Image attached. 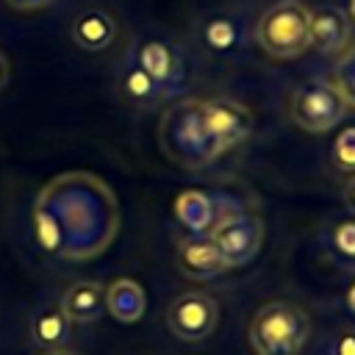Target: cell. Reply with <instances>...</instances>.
Returning <instances> with one entry per match:
<instances>
[{
    "mask_svg": "<svg viewBox=\"0 0 355 355\" xmlns=\"http://www.w3.org/2000/svg\"><path fill=\"white\" fill-rule=\"evenodd\" d=\"M175 261L180 275H186L189 280H211L222 272H227V261L222 258V252L216 250V244L211 241L208 233H191L183 236L178 241L175 250Z\"/></svg>",
    "mask_w": 355,
    "mask_h": 355,
    "instance_id": "obj_11",
    "label": "cell"
},
{
    "mask_svg": "<svg viewBox=\"0 0 355 355\" xmlns=\"http://www.w3.org/2000/svg\"><path fill=\"white\" fill-rule=\"evenodd\" d=\"M308 333L311 319L297 302L272 300L252 313L247 338L255 355H300Z\"/></svg>",
    "mask_w": 355,
    "mask_h": 355,
    "instance_id": "obj_3",
    "label": "cell"
},
{
    "mask_svg": "<svg viewBox=\"0 0 355 355\" xmlns=\"http://www.w3.org/2000/svg\"><path fill=\"white\" fill-rule=\"evenodd\" d=\"M14 11H39V8H47L53 0H6Z\"/></svg>",
    "mask_w": 355,
    "mask_h": 355,
    "instance_id": "obj_23",
    "label": "cell"
},
{
    "mask_svg": "<svg viewBox=\"0 0 355 355\" xmlns=\"http://www.w3.org/2000/svg\"><path fill=\"white\" fill-rule=\"evenodd\" d=\"M175 216L191 233H211L214 227V200L200 189H186L175 200Z\"/></svg>",
    "mask_w": 355,
    "mask_h": 355,
    "instance_id": "obj_18",
    "label": "cell"
},
{
    "mask_svg": "<svg viewBox=\"0 0 355 355\" xmlns=\"http://www.w3.org/2000/svg\"><path fill=\"white\" fill-rule=\"evenodd\" d=\"M308 39L322 55H341L352 42L349 14L330 3L308 11Z\"/></svg>",
    "mask_w": 355,
    "mask_h": 355,
    "instance_id": "obj_10",
    "label": "cell"
},
{
    "mask_svg": "<svg viewBox=\"0 0 355 355\" xmlns=\"http://www.w3.org/2000/svg\"><path fill=\"white\" fill-rule=\"evenodd\" d=\"M8 83V61H6V55L0 53V89Z\"/></svg>",
    "mask_w": 355,
    "mask_h": 355,
    "instance_id": "obj_25",
    "label": "cell"
},
{
    "mask_svg": "<svg viewBox=\"0 0 355 355\" xmlns=\"http://www.w3.org/2000/svg\"><path fill=\"white\" fill-rule=\"evenodd\" d=\"M330 83L338 92V97L344 100V105L347 108H355V67L338 61L336 69H333V80Z\"/></svg>",
    "mask_w": 355,
    "mask_h": 355,
    "instance_id": "obj_21",
    "label": "cell"
},
{
    "mask_svg": "<svg viewBox=\"0 0 355 355\" xmlns=\"http://www.w3.org/2000/svg\"><path fill=\"white\" fill-rule=\"evenodd\" d=\"M344 205H347V211L355 216V178L344 186Z\"/></svg>",
    "mask_w": 355,
    "mask_h": 355,
    "instance_id": "obj_24",
    "label": "cell"
},
{
    "mask_svg": "<svg viewBox=\"0 0 355 355\" xmlns=\"http://www.w3.org/2000/svg\"><path fill=\"white\" fill-rule=\"evenodd\" d=\"M338 61H344V64H352V67H355V44H349V47L338 55Z\"/></svg>",
    "mask_w": 355,
    "mask_h": 355,
    "instance_id": "obj_26",
    "label": "cell"
},
{
    "mask_svg": "<svg viewBox=\"0 0 355 355\" xmlns=\"http://www.w3.org/2000/svg\"><path fill=\"white\" fill-rule=\"evenodd\" d=\"M347 114L344 100L333 89L330 80L313 78L300 83L288 97V116L297 128L308 133H327L333 130Z\"/></svg>",
    "mask_w": 355,
    "mask_h": 355,
    "instance_id": "obj_5",
    "label": "cell"
},
{
    "mask_svg": "<svg viewBox=\"0 0 355 355\" xmlns=\"http://www.w3.org/2000/svg\"><path fill=\"white\" fill-rule=\"evenodd\" d=\"M208 236L216 244V250L222 252V258L227 261V266L236 269V266L250 263L258 255V250L263 244V222H261V216L244 211V214H236V216L214 225Z\"/></svg>",
    "mask_w": 355,
    "mask_h": 355,
    "instance_id": "obj_9",
    "label": "cell"
},
{
    "mask_svg": "<svg viewBox=\"0 0 355 355\" xmlns=\"http://www.w3.org/2000/svg\"><path fill=\"white\" fill-rule=\"evenodd\" d=\"M122 94L128 97V103H133L136 108H155L164 100H169V94L164 92L161 83H155L133 58H128L125 69H122Z\"/></svg>",
    "mask_w": 355,
    "mask_h": 355,
    "instance_id": "obj_17",
    "label": "cell"
},
{
    "mask_svg": "<svg viewBox=\"0 0 355 355\" xmlns=\"http://www.w3.org/2000/svg\"><path fill=\"white\" fill-rule=\"evenodd\" d=\"M324 250L327 255L344 266V269H355V216H344L338 222H333L324 233Z\"/></svg>",
    "mask_w": 355,
    "mask_h": 355,
    "instance_id": "obj_19",
    "label": "cell"
},
{
    "mask_svg": "<svg viewBox=\"0 0 355 355\" xmlns=\"http://www.w3.org/2000/svg\"><path fill=\"white\" fill-rule=\"evenodd\" d=\"M44 355H80V352H75V349H69V347H61V349H47Z\"/></svg>",
    "mask_w": 355,
    "mask_h": 355,
    "instance_id": "obj_27",
    "label": "cell"
},
{
    "mask_svg": "<svg viewBox=\"0 0 355 355\" xmlns=\"http://www.w3.org/2000/svg\"><path fill=\"white\" fill-rule=\"evenodd\" d=\"M144 308H147V297L136 280L119 277L111 286H105V311L116 322H125V324L139 322L144 316Z\"/></svg>",
    "mask_w": 355,
    "mask_h": 355,
    "instance_id": "obj_16",
    "label": "cell"
},
{
    "mask_svg": "<svg viewBox=\"0 0 355 355\" xmlns=\"http://www.w3.org/2000/svg\"><path fill=\"white\" fill-rule=\"evenodd\" d=\"M200 116H202V125H205L208 136L222 150V155L227 150H233L236 144L247 141L250 133H252V114H250V108L241 105L233 97L200 100Z\"/></svg>",
    "mask_w": 355,
    "mask_h": 355,
    "instance_id": "obj_8",
    "label": "cell"
},
{
    "mask_svg": "<svg viewBox=\"0 0 355 355\" xmlns=\"http://www.w3.org/2000/svg\"><path fill=\"white\" fill-rule=\"evenodd\" d=\"M33 230L42 250L69 261H89L105 252L119 230L116 197L92 172L58 175L33 205Z\"/></svg>",
    "mask_w": 355,
    "mask_h": 355,
    "instance_id": "obj_1",
    "label": "cell"
},
{
    "mask_svg": "<svg viewBox=\"0 0 355 355\" xmlns=\"http://www.w3.org/2000/svg\"><path fill=\"white\" fill-rule=\"evenodd\" d=\"M58 305L69 322H78V324L97 322L105 311V288L97 280H78L64 291Z\"/></svg>",
    "mask_w": 355,
    "mask_h": 355,
    "instance_id": "obj_14",
    "label": "cell"
},
{
    "mask_svg": "<svg viewBox=\"0 0 355 355\" xmlns=\"http://www.w3.org/2000/svg\"><path fill=\"white\" fill-rule=\"evenodd\" d=\"M347 305H349V308L355 311V283H352V288L347 291Z\"/></svg>",
    "mask_w": 355,
    "mask_h": 355,
    "instance_id": "obj_28",
    "label": "cell"
},
{
    "mask_svg": "<svg viewBox=\"0 0 355 355\" xmlns=\"http://www.w3.org/2000/svg\"><path fill=\"white\" fill-rule=\"evenodd\" d=\"M130 58L155 83H161L169 97H175L180 92V86L186 83V58H183V50L172 39H166V36H147V39L136 42Z\"/></svg>",
    "mask_w": 355,
    "mask_h": 355,
    "instance_id": "obj_6",
    "label": "cell"
},
{
    "mask_svg": "<svg viewBox=\"0 0 355 355\" xmlns=\"http://www.w3.org/2000/svg\"><path fill=\"white\" fill-rule=\"evenodd\" d=\"M31 338L36 347L47 349H61L72 338V322L61 311V305H42L33 319H31Z\"/></svg>",
    "mask_w": 355,
    "mask_h": 355,
    "instance_id": "obj_15",
    "label": "cell"
},
{
    "mask_svg": "<svg viewBox=\"0 0 355 355\" xmlns=\"http://www.w3.org/2000/svg\"><path fill=\"white\" fill-rule=\"evenodd\" d=\"M333 164L336 169L355 175V125L344 128L333 141Z\"/></svg>",
    "mask_w": 355,
    "mask_h": 355,
    "instance_id": "obj_20",
    "label": "cell"
},
{
    "mask_svg": "<svg viewBox=\"0 0 355 355\" xmlns=\"http://www.w3.org/2000/svg\"><path fill=\"white\" fill-rule=\"evenodd\" d=\"M308 6L300 0H280L269 6L255 22V42L272 58H297L311 47Z\"/></svg>",
    "mask_w": 355,
    "mask_h": 355,
    "instance_id": "obj_4",
    "label": "cell"
},
{
    "mask_svg": "<svg viewBox=\"0 0 355 355\" xmlns=\"http://www.w3.org/2000/svg\"><path fill=\"white\" fill-rule=\"evenodd\" d=\"M72 42L86 50V53H103L114 44L116 39V22L108 11L103 8H89V11H80L75 19H72Z\"/></svg>",
    "mask_w": 355,
    "mask_h": 355,
    "instance_id": "obj_13",
    "label": "cell"
},
{
    "mask_svg": "<svg viewBox=\"0 0 355 355\" xmlns=\"http://www.w3.org/2000/svg\"><path fill=\"white\" fill-rule=\"evenodd\" d=\"M330 355H355V330H352V327L341 330V333L333 338Z\"/></svg>",
    "mask_w": 355,
    "mask_h": 355,
    "instance_id": "obj_22",
    "label": "cell"
},
{
    "mask_svg": "<svg viewBox=\"0 0 355 355\" xmlns=\"http://www.w3.org/2000/svg\"><path fill=\"white\" fill-rule=\"evenodd\" d=\"M219 324V305L205 291H186L166 308V327L180 341H202Z\"/></svg>",
    "mask_w": 355,
    "mask_h": 355,
    "instance_id": "obj_7",
    "label": "cell"
},
{
    "mask_svg": "<svg viewBox=\"0 0 355 355\" xmlns=\"http://www.w3.org/2000/svg\"><path fill=\"white\" fill-rule=\"evenodd\" d=\"M197 39H200V44L208 53L222 55V58H230V55H236V53L244 50V44H247V28L230 11H211V14H205L200 19Z\"/></svg>",
    "mask_w": 355,
    "mask_h": 355,
    "instance_id": "obj_12",
    "label": "cell"
},
{
    "mask_svg": "<svg viewBox=\"0 0 355 355\" xmlns=\"http://www.w3.org/2000/svg\"><path fill=\"white\" fill-rule=\"evenodd\" d=\"M349 19L355 22V0H349Z\"/></svg>",
    "mask_w": 355,
    "mask_h": 355,
    "instance_id": "obj_29",
    "label": "cell"
},
{
    "mask_svg": "<svg viewBox=\"0 0 355 355\" xmlns=\"http://www.w3.org/2000/svg\"><path fill=\"white\" fill-rule=\"evenodd\" d=\"M158 144L172 164L186 169H202L222 155V150L214 144V139L202 125L197 97L178 100L161 114Z\"/></svg>",
    "mask_w": 355,
    "mask_h": 355,
    "instance_id": "obj_2",
    "label": "cell"
}]
</instances>
